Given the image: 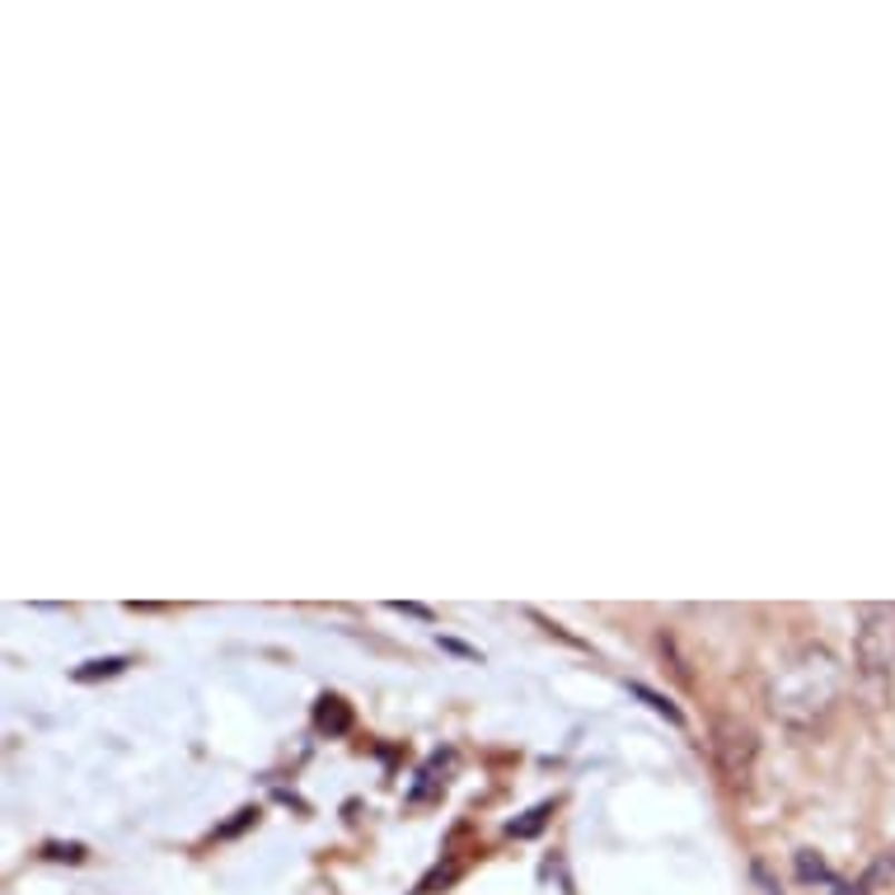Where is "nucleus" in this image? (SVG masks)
Here are the masks:
<instances>
[{"label":"nucleus","instance_id":"f257e3e1","mask_svg":"<svg viewBox=\"0 0 895 895\" xmlns=\"http://www.w3.org/2000/svg\"><path fill=\"white\" fill-rule=\"evenodd\" d=\"M835 694H839L835 657L825 647H801L774 680V712L788 727H812L820 712H830Z\"/></svg>","mask_w":895,"mask_h":895},{"label":"nucleus","instance_id":"f03ea898","mask_svg":"<svg viewBox=\"0 0 895 895\" xmlns=\"http://www.w3.org/2000/svg\"><path fill=\"white\" fill-rule=\"evenodd\" d=\"M712 755H718V765L731 783H746L755 774V755H759V741L755 731L741 727V722H718L712 731Z\"/></svg>","mask_w":895,"mask_h":895},{"label":"nucleus","instance_id":"7ed1b4c3","mask_svg":"<svg viewBox=\"0 0 895 895\" xmlns=\"http://www.w3.org/2000/svg\"><path fill=\"white\" fill-rule=\"evenodd\" d=\"M315 727L328 736H347L352 731V704L338 699V694H324L319 708H315Z\"/></svg>","mask_w":895,"mask_h":895},{"label":"nucleus","instance_id":"20e7f679","mask_svg":"<svg viewBox=\"0 0 895 895\" xmlns=\"http://www.w3.org/2000/svg\"><path fill=\"white\" fill-rule=\"evenodd\" d=\"M445 765H455V750H445V755H432V765L422 769V783L413 788V801H432L436 797V788H445V778H436Z\"/></svg>","mask_w":895,"mask_h":895},{"label":"nucleus","instance_id":"39448f33","mask_svg":"<svg viewBox=\"0 0 895 895\" xmlns=\"http://www.w3.org/2000/svg\"><path fill=\"white\" fill-rule=\"evenodd\" d=\"M797 882H801V886H816V882L830 886L835 877H830V867H825V858H820V854H812V848H801V854H797Z\"/></svg>","mask_w":895,"mask_h":895},{"label":"nucleus","instance_id":"423d86ee","mask_svg":"<svg viewBox=\"0 0 895 895\" xmlns=\"http://www.w3.org/2000/svg\"><path fill=\"white\" fill-rule=\"evenodd\" d=\"M549 816H553L549 801H544V807H530L521 820H511V825H506V835H511V839H530V835H540L544 825H549Z\"/></svg>","mask_w":895,"mask_h":895},{"label":"nucleus","instance_id":"0eeeda50","mask_svg":"<svg viewBox=\"0 0 895 895\" xmlns=\"http://www.w3.org/2000/svg\"><path fill=\"white\" fill-rule=\"evenodd\" d=\"M122 670H127L122 657H104V661H85V666L76 670V680H80V685H89V680H114V676H122Z\"/></svg>","mask_w":895,"mask_h":895},{"label":"nucleus","instance_id":"6e6552de","mask_svg":"<svg viewBox=\"0 0 895 895\" xmlns=\"http://www.w3.org/2000/svg\"><path fill=\"white\" fill-rule=\"evenodd\" d=\"M629 689H633V694H638V699H642L647 708H652V712H661V718H666V722H676V727L685 722V712H680L676 704H670V699H666V694H657V689H647V685H629Z\"/></svg>","mask_w":895,"mask_h":895},{"label":"nucleus","instance_id":"1a4fd4ad","mask_svg":"<svg viewBox=\"0 0 895 895\" xmlns=\"http://www.w3.org/2000/svg\"><path fill=\"white\" fill-rule=\"evenodd\" d=\"M42 854L57 858V863H85V844H48Z\"/></svg>","mask_w":895,"mask_h":895},{"label":"nucleus","instance_id":"9d476101","mask_svg":"<svg viewBox=\"0 0 895 895\" xmlns=\"http://www.w3.org/2000/svg\"><path fill=\"white\" fill-rule=\"evenodd\" d=\"M830 895H867V882H830Z\"/></svg>","mask_w":895,"mask_h":895},{"label":"nucleus","instance_id":"9b49d317","mask_svg":"<svg viewBox=\"0 0 895 895\" xmlns=\"http://www.w3.org/2000/svg\"><path fill=\"white\" fill-rule=\"evenodd\" d=\"M441 647H445V652H455V657H479L474 647H464V642H455V638H441Z\"/></svg>","mask_w":895,"mask_h":895},{"label":"nucleus","instance_id":"f8f14e48","mask_svg":"<svg viewBox=\"0 0 895 895\" xmlns=\"http://www.w3.org/2000/svg\"><path fill=\"white\" fill-rule=\"evenodd\" d=\"M394 610H399V614H413V619H432V610H422V606H404V600H399Z\"/></svg>","mask_w":895,"mask_h":895}]
</instances>
